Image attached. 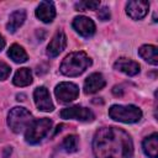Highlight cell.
<instances>
[{
	"instance_id": "2",
	"label": "cell",
	"mask_w": 158,
	"mask_h": 158,
	"mask_svg": "<svg viewBox=\"0 0 158 158\" xmlns=\"http://www.w3.org/2000/svg\"><path fill=\"white\" fill-rule=\"evenodd\" d=\"M91 65V58L83 51L69 53L62 62L59 70L67 77H78Z\"/></svg>"
},
{
	"instance_id": "13",
	"label": "cell",
	"mask_w": 158,
	"mask_h": 158,
	"mask_svg": "<svg viewBox=\"0 0 158 158\" xmlns=\"http://www.w3.org/2000/svg\"><path fill=\"white\" fill-rule=\"evenodd\" d=\"M36 16L48 23V22H52L53 19L56 17V7H54V4L52 1H41L40 5L37 6L36 9Z\"/></svg>"
},
{
	"instance_id": "7",
	"label": "cell",
	"mask_w": 158,
	"mask_h": 158,
	"mask_svg": "<svg viewBox=\"0 0 158 158\" xmlns=\"http://www.w3.org/2000/svg\"><path fill=\"white\" fill-rule=\"evenodd\" d=\"M60 117L65 118V120L74 118V120H79V121H93L95 118V115L88 107L74 105V106L63 109L60 111Z\"/></svg>"
},
{
	"instance_id": "25",
	"label": "cell",
	"mask_w": 158,
	"mask_h": 158,
	"mask_svg": "<svg viewBox=\"0 0 158 158\" xmlns=\"http://www.w3.org/2000/svg\"><path fill=\"white\" fill-rule=\"evenodd\" d=\"M4 47H5V40H4V37L0 35V51H1Z\"/></svg>"
},
{
	"instance_id": "6",
	"label": "cell",
	"mask_w": 158,
	"mask_h": 158,
	"mask_svg": "<svg viewBox=\"0 0 158 158\" xmlns=\"http://www.w3.org/2000/svg\"><path fill=\"white\" fill-rule=\"evenodd\" d=\"M54 94H56V98L58 99L59 102L67 104V102L75 100L79 96V88L74 83L63 81L56 86Z\"/></svg>"
},
{
	"instance_id": "15",
	"label": "cell",
	"mask_w": 158,
	"mask_h": 158,
	"mask_svg": "<svg viewBox=\"0 0 158 158\" xmlns=\"http://www.w3.org/2000/svg\"><path fill=\"white\" fill-rule=\"evenodd\" d=\"M143 152L149 158L158 157V133H152L151 136L146 137L142 143Z\"/></svg>"
},
{
	"instance_id": "11",
	"label": "cell",
	"mask_w": 158,
	"mask_h": 158,
	"mask_svg": "<svg viewBox=\"0 0 158 158\" xmlns=\"http://www.w3.org/2000/svg\"><path fill=\"white\" fill-rule=\"evenodd\" d=\"M67 46V36L63 31H57L47 46V56L49 58L57 57Z\"/></svg>"
},
{
	"instance_id": "18",
	"label": "cell",
	"mask_w": 158,
	"mask_h": 158,
	"mask_svg": "<svg viewBox=\"0 0 158 158\" xmlns=\"http://www.w3.org/2000/svg\"><path fill=\"white\" fill-rule=\"evenodd\" d=\"M12 83L16 86H27L32 83V73L30 68H20L12 79Z\"/></svg>"
},
{
	"instance_id": "20",
	"label": "cell",
	"mask_w": 158,
	"mask_h": 158,
	"mask_svg": "<svg viewBox=\"0 0 158 158\" xmlns=\"http://www.w3.org/2000/svg\"><path fill=\"white\" fill-rule=\"evenodd\" d=\"M78 144H79V138L75 135H69L63 139L62 147L65 152L68 153H74L78 151Z\"/></svg>"
},
{
	"instance_id": "12",
	"label": "cell",
	"mask_w": 158,
	"mask_h": 158,
	"mask_svg": "<svg viewBox=\"0 0 158 158\" xmlns=\"http://www.w3.org/2000/svg\"><path fill=\"white\" fill-rule=\"evenodd\" d=\"M106 81L100 73H93L90 74L85 81H84V93L85 94H94L99 90H101L105 86Z\"/></svg>"
},
{
	"instance_id": "1",
	"label": "cell",
	"mask_w": 158,
	"mask_h": 158,
	"mask_svg": "<svg viewBox=\"0 0 158 158\" xmlns=\"http://www.w3.org/2000/svg\"><path fill=\"white\" fill-rule=\"evenodd\" d=\"M93 152L95 158H131L133 143L131 136L122 128L101 127L94 135Z\"/></svg>"
},
{
	"instance_id": "5",
	"label": "cell",
	"mask_w": 158,
	"mask_h": 158,
	"mask_svg": "<svg viewBox=\"0 0 158 158\" xmlns=\"http://www.w3.org/2000/svg\"><path fill=\"white\" fill-rule=\"evenodd\" d=\"M51 128H52V121L49 118L43 117V118L35 120L26 128L25 139L30 144H37L47 136Z\"/></svg>"
},
{
	"instance_id": "23",
	"label": "cell",
	"mask_w": 158,
	"mask_h": 158,
	"mask_svg": "<svg viewBox=\"0 0 158 158\" xmlns=\"http://www.w3.org/2000/svg\"><path fill=\"white\" fill-rule=\"evenodd\" d=\"M98 17L101 21H107L110 19V10L107 6H102L99 11H98Z\"/></svg>"
},
{
	"instance_id": "22",
	"label": "cell",
	"mask_w": 158,
	"mask_h": 158,
	"mask_svg": "<svg viewBox=\"0 0 158 158\" xmlns=\"http://www.w3.org/2000/svg\"><path fill=\"white\" fill-rule=\"evenodd\" d=\"M11 73V68L4 63V62H0V80H5Z\"/></svg>"
},
{
	"instance_id": "10",
	"label": "cell",
	"mask_w": 158,
	"mask_h": 158,
	"mask_svg": "<svg viewBox=\"0 0 158 158\" xmlns=\"http://www.w3.org/2000/svg\"><path fill=\"white\" fill-rule=\"evenodd\" d=\"M149 9V2L141 1V0H131L126 4V14L132 20H141L143 19Z\"/></svg>"
},
{
	"instance_id": "19",
	"label": "cell",
	"mask_w": 158,
	"mask_h": 158,
	"mask_svg": "<svg viewBox=\"0 0 158 158\" xmlns=\"http://www.w3.org/2000/svg\"><path fill=\"white\" fill-rule=\"evenodd\" d=\"M7 56H9L15 63H23V62H26L27 58H28L26 51H25L20 44H16V43H14V44L9 48Z\"/></svg>"
},
{
	"instance_id": "9",
	"label": "cell",
	"mask_w": 158,
	"mask_h": 158,
	"mask_svg": "<svg viewBox=\"0 0 158 158\" xmlns=\"http://www.w3.org/2000/svg\"><path fill=\"white\" fill-rule=\"evenodd\" d=\"M73 28L83 37L89 38L95 33V23L86 16H77L73 20Z\"/></svg>"
},
{
	"instance_id": "16",
	"label": "cell",
	"mask_w": 158,
	"mask_h": 158,
	"mask_svg": "<svg viewBox=\"0 0 158 158\" xmlns=\"http://www.w3.org/2000/svg\"><path fill=\"white\" fill-rule=\"evenodd\" d=\"M138 54L148 63L157 65L158 64V49L152 44H143L138 49Z\"/></svg>"
},
{
	"instance_id": "24",
	"label": "cell",
	"mask_w": 158,
	"mask_h": 158,
	"mask_svg": "<svg viewBox=\"0 0 158 158\" xmlns=\"http://www.w3.org/2000/svg\"><path fill=\"white\" fill-rule=\"evenodd\" d=\"M112 93H114V95L118 96V95H122V94H123V90H122V88H121V86L116 85V86H114V89H112Z\"/></svg>"
},
{
	"instance_id": "17",
	"label": "cell",
	"mask_w": 158,
	"mask_h": 158,
	"mask_svg": "<svg viewBox=\"0 0 158 158\" xmlns=\"http://www.w3.org/2000/svg\"><path fill=\"white\" fill-rule=\"evenodd\" d=\"M26 20V11L25 10H16L14 11L10 17H9V22L6 25V28L9 32H15L20 26H22V23Z\"/></svg>"
},
{
	"instance_id": "21",
	"label": "cell",
	"mask_w": 158,
	"mask_h": 158,
	"mask_svg": "<svg viewBox=\"0 0 158 158\" xmlns=\"http://www.w3.org/2000/svg\"><path fill=\"white\" fill-rule=\"evenodd\" d=\"M100 6L99 1H79L75 2L74 7L78 11H85V10H95Z\"/></svg>"
},
{
	"instance_id": "8",
	"label": "cell",
	"mask_w": 158,
	"mask_h": 158,
	"mask_svg": "<svg viewBox=\"0 0 158 158\" xmlns=\"http://www.w3.org/2000/svg\"><path fill=\"white\" fill-rule=\"evenodd\" d=\"M33 99H35V104L37 106L38 110L44 111V112H49L53 111L54 105L52 102L49 91L47 90L46 86H38L33 91Z\"/></svg>"
},
{
	"instance_id": "4",
	"label": "cell",
	"mask_w": 158,
	"mask_h": 158,
	"mask_svg": "<svg viewBox=\"0 0 158 158\" xmlns=\"http://www.w3.org/2000/svg\"><path fill=\"white\" fill-rule=\"evenodd\" d=\"M32 121V114L25 107H12L7 114V125L15 133H20L21 131L27 128Z\"/></svg>"
},
{
	"instance_id": "14",
	"label": "cell",
	"mask_w": 158,
	"mask_h": 158,
	"mask_svg": "<svg viewBox=\"0 0 158 158\" xmlns=\"http://www.w3.org/2000/svg\"><path fill=\"white\" fill-rule=\"evenodd\" d=\"M114 68L118 72L125 73L126 75H130V77H133L139 73V64L128 58H118L114 63Z\"/></svg>"
},
{
	"instance_id": "3",
	"label": "cell",
	"mask_w": 158,
	"mask_h": 158,
	"mask_svg": "<svg viewBox=\"0 0 158 158\" xmlns=\"http://www.w3.org/2000/svg\"><path fill=\"white\" fill-rule=\"evenodd\" d=\"M109 116L118 122L135 123L141 120L142 111L135 105H112L109 109Z\"/></svg>"
}]
</instances>
